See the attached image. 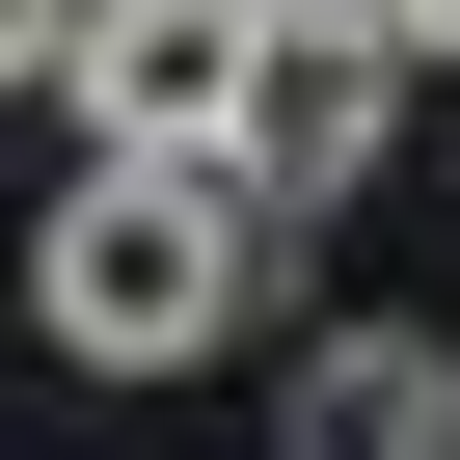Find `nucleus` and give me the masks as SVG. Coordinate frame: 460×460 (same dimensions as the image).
Masks as SVG:
<instances>
[{"label": "nucleus", "mask_w": 460, "mask_h": 460, "mask_svg": "<svg viewBox=\"0 0 460 460\" xmlns=\"http://www.w3.org/2000/svg\"><path fill=\"white\" fill-rule=\"evenodd\" d=\"M244 163H82L55 217H28V325L82 352V379H190L217 325H244Z\"/></svg>", "instance_id": "nucleus-1"}, {"label": "nucleus", "mask_w": 460, "mask_h": 460, "mask_svg": "<svg viewBox=\"0 0 460 460\" xmlns=\"http://www.w3.org/2000/svg\"><path fill=\"white\" fill-rule=\"evenodd\" d=\"M406 28H379V0H271V82H244V136H217V163H244V217H352L379 163H406Z\"/></svg>", "instance_id": "nucleus-2"}, {"label": "nucleus", "mask_w": 460, "mask_h": 460, "mask_svg": "<svg viewBox=\"0 0 460 460\" xmlns=\"http://www.w3.org/2000/svg\"><path fill=\"white\" fill-rule=\"evenodd\" d=\"M82 136L109 163H217V136H244V82H271V0H82Z\"/></svg>", "instance_id": "nucleus-3"}, {"label": "nucleus", "mask_w": 460, "mask_h": 460, "mask_svg": "<svg viewBox=\"0 0 460 460\" xmlns=\"http://www.w3.org/2000/svg\"><path fill=\"white\" fill-rule=\"evenodd\" d=\"M271 460H460V352H433V325H325V352H271Z\"/></svg>", "instance_id": "nucleus-4"}, {"label": "nucleus", "mask_w": 460, "mask_h": 460, "mask_svg": "<svg viewBox=\"0 0 460 460\" xmlns=\"http://www.w3.org/2000/svg\"><path fill=\"white\" fill-rule=\"evenodd\" d=\"M55 55H82V0H0V82H55Z\"/></svg>", "instance_id": "nucleus-5"}, {"label": "nucleus", "mask_w": 460, "mask_h": 460, "mask_svg": "<svg viewBox=\"0 0 460 460\" xmlns=\"http://www.w3.org/2000/svg\"><path fill=\"white\" fill-rule=\"evenodd\" d=\"M379 28H406V55H460V0H379Z\"/></svg>", "instance_id": "nucleus-6"}]
</instances>
